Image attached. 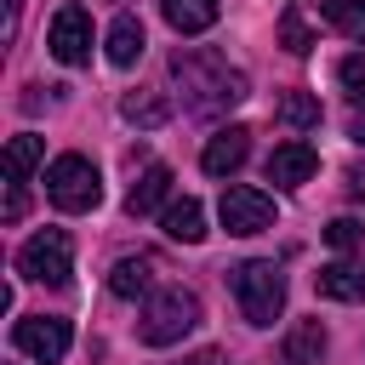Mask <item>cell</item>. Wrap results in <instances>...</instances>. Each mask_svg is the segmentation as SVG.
<instances>
[{
	"mask_svg": "<svg viewBox=\"0 0 365 365\" xmlns=\"http://www.w3.org/2000/svg\"><path fill=\"white\" fill-rule=\"evenodd\" d=\"M279 46H285L291 57H308V51H314V29H308L302 6H285V11H279Z\"/></svg>",
	"mask_w": 365,
	"mask_h": 365,
	"instance_id": "22",
	"label": "cell"
},
{
	"mask_svg": "<svg viewBox=\"0 0 365 365\" xmlns=\"http://www.w3.org/2000/svg\"><path fill=\"white\" fill-rule=\"evenodd\" d=\"M23 211H29V194H23V182L6 177V222H23Z\"/></svg>",
	"mask_w": 365,
	"mask_h": 365,
	"instance_id": "25",
	"label": "cell"
},
{
	"mask_svg": "<svg viewBox=\"0 0 365 365\" xmlns=\"http://www.w3.org/2000/svg\"><path fill=\"white\" fill-rule=\"evenodd\" d=\"M120 114H125L131 125L154 131V125H165V120H171V103H165L160 91H125V97H120Z\"/></svg>",
	"mask_w": 365,
	"mask_h": 365,
	"instance_id": "18",
	"label": "cell"
},
{
	"mask_svg": "<svg viewBox=\"0 0 365 365\" xmlns=\"http://www.w3.org/2000/svg\"><path fill=\"white\" fill-rule=\"evenodd\" d=\"M160 228H165L177 245H200V240H205V205H200V200H171V205L160 211Z\"/></svg>",
	"mask_w": 365,
	"mask_h": 365,
	"instance_id": "16",
	"label": "cell"
},
{
	"mask_svg": "<svg viewBox=\"0 0 365 365\" xmlns=\"http://www.w3.org/2000/svg\"><path fill=\"white\" fill-rule=\"evenodd\" d=\"M314 291L331 297V302H359V297H365V262H354V257L325 262V268L314 274Z\"/></svg>",
	"mask_w": 365,
	"mask_h": 365,
	"instance_id": "11",
	"label": "cell"
},
{
	"mask_svg": "<svg viewBox=\"0 0 365 365\" xmlns=\"http://www.w3.org/2000/svg\"><path fill=\"white\" fill-rule=\"evenodd\" d=\"M46 194H51L57 211H97L103 177H97V165H91L86 154H57V160L46 165Z\"/></svg>",
	"mask_w": 365,
	"mask_h": 365,
	"instance_id": "4",
	"label": "cell"
},
{
	"mask_svg": "<svg viewBox=\"0 0 365 365\" xmlns=\"http://www.w3.org/2000/svg\"><path fill=\"white\" fill-rule=\"evenodd\" d=\"M319 17L348 34V40H365V0H319Z\"/></svg>",
	"mask_w": 365,
	"mask_h": 365,
	"instance_id": "21",
	"label": "cell"
},
{
	"mask_svg": "<svg viewBox=\"0 0 365 365\" xmlns=\"http://www.w3.org/2000/svg\"><path fill=\"white\" fill-rule=\"evenodd\" d=\"M160 17L177 34H205L217 23V0H160Z\"/></svg>",
	"mask_w": 365,
	"mask_h": 365,
	"instance_id": "17",
	"label": "cell"
},
{
	"mask_svg": "<svg viewBox=\"0 0 365 365\" xmlns=\"http://www.w3.org/2000/svg\"><path fill=\"white\" fill-rule=\"evenodd\" d=\"M194 325H200V297H194L188 285H165V291H154V297L143 302L137 336H143L148 348H171V342H182Z\"/></svg>",
	"mask_w": 365,
	"mask_h": 365,
	"instance_id": "2",
	"label": "cell"
},
{
	"mask_svg": "<svg viewBox=\"0 0 365 365\" xmlns=\"http://www.w3.org/2000/svg\"><path fill=\"white\" fill-rule=\"evenodd\" d=\"M11 342H17V354H29L40 365H57L68 354V342H74V325L57 319V314H23L11 325Z\"/></svg>",
	"mask_w": 365,
	"mask_h": 365,
	"instance_id": "7",
	"label": "cell"
},
{
	"mask_svg": "<svg viewBox=\"0 0 365 365\" xmlns=\"http://www.w3.org/2000/svg\"><path fill=\"white\" fill-rule=\"evenodd\" d=\"M17 11H23V0H6V40H17Z\"/></svg>",
	"mask_w": 365,
	"mask_h": 365,
	"instance_id": "26",
	"label": "cell"
},
{
	"mask_svg": "<svg viewBox=\"0 0 365 365\" xmlns=\"http://www.w3.org/2000/svg\"><path fill=\"white\" fill-rule=\"evenodd\" d=\"M336 80H342V91H348L354 103H365V51L342 57V63H336Z\"/></svg>",
	"mask_w": 365,
	"mask_h": 365,
	"instance_id": "24",
	"label": "cell"
},
{
	"mask_svg": "<svg viewBox=\"0 0 365 365\" xmlns=\"http://www.w3.org/2000/svg\"><path fill=\"white\" fill-rule=\"evenodd\" d=\"M171 74L182 86V108L200 114V120L205 114H222V108H234L245 97V74L228 68V57L211 51V46H177L171 51Z\"/></svg>",
	"mask_w": 365,
	"mask_h": 365,
	"instance_id": "1",
	"label": "cell"
},
{
	"mask_svg": "<svg viewBox=\"0 0 365 365\" xmlns=\"http://www.w3.org/2000/svg\"><path fill=\"white\" fill-rule=\"evenodd\" d=\"M245 154H251V131H245V125H222V131L205 143L200 165H205L211 177H234V171L245 165Z\"/></svg>",
	"mask_w": 365,
	"mask_h": 365,
	"instance_id": "10",
	"label": "cell"
},
{
	"mask_svg": "<svg viewBox=\"0 0 365 365\" xmlns=\"http://www.w3.org/2000/svg\"><path fill=\"white\" fill-rule=\"evenodd\" d=\"M228 279H234V302H240V314H245L251 325H274V319H279V308H285V274H279V262L251 257V262H240Z\"/></svg>",
	"mask_w": 365,
	"mask_h": 365,
	"instance_id": "3",
	"label": "cell"
},
{
	"mask_svg": "<svg viewBox=\"0 0 365 365\" xmlns=\"http://www.w3.org/2000/svg\"><path fill=\"white\" fill-rule=\"evenodd\" d=\"M103 51H108L114 68H131V63L143 57V23H137L131 11H120V17L108 23V34H103Z\"/></svg>",
	"mask_w": 365,
	"mask_h": 365,
	"instance_id": "15",
	"label": "cell"
},
{
	"mask_svg": "<svg viewBox=\"0 0 365 365\" xmlns=\"http://www.w3.org/2000/svg\"><path fill=\"white\" fill-rule=\"evenodd\" d=\"M348 137H354V143L365 148V114H354V120H348Z\"/></svg>",
	"mask_w": 365,
	"mask_h": 365,
	"instance_id": "28",
	"label": "cell"
},
{
	"mask_svg": "<svg viewBox=\"0 0 365 365\" xmlns=\"http://www.w3.org/2000/svg\"><path fill=\"white\" fill-rule=\"evenodd\" d=\"M217 217H222L228 234L251 240V234H268V228H274V200H268L262 188H251V182H228L222 200H217Z\"/></svg>",
	"mask_w": 365,
	"mask_h": 365,
	"instance_id": "6",
	"label": "cell"
},
{
	"mask_svg": "<svg viewBox=\"0 0 365 365\" xmlns=\"http://www.w3.org/2000/svg\"><path fill=\"white\" fill-rule=\"evenodd\" d=\"M274 114H279V125H291V131H314V125H319V97H314V91H285V97L274 103Z\"/></svg>",
	"mask_w": 365,
	"mask_h": 365,
	"instance_id": "20",
	"label": "cell"
},
{
	"mask_svg": "<svg viewBox=\"0 0 365 365\" xmlns=\"http://www.w3.org/2000/svg\"><path fill=\"white\" fill-rule=\"evenodd\" d=\"M325 245H331V251H342V257H348V251H359V245H365V222L336 217V222L325 228Z\"/></svg>",
	"mask_w": 365,
	"mask_h": 365,
	"instance_id": "23",
	"label": "cell"
},
{
	"mask_svg": "<svg viewBox=\"0 0 365 365\" xmlns=\"http://www.w3.org/2000/svg\"><path fill=\"white\" fill-rule=\"evenodd\" d=\"M165 200H171V165H143V177L125 194V211L148 217V211H165Z\"/></svg>",
	"mask_w": 365,
	"mask_h": 365,
	"instance_id": "13",
	"label": "cell"
},
{
	"mask_svg": "<svg viewBox=\"0 0 365 365\" xmlns=\"http://www.w3.org/2000/svg\"><path fill=\"white\" fill-rule=\"evenodd\" d=\"M46 160V143L34 137V131H17L11 143H6V177L11 182H29V171Z\"/></svg>",
	"mask_w": 365,
	"mask_h": 365,
	"instance_id": "19",
	"label": "cell"
},
{
	"mask_svg": "<svg viewBox=\"0 0 365 365\" xmlns=\"http://www.w3.org/2000/svg\"><path fill=\"white\" fill-rule=\"evenodd\" d=\"M46 46H51V57H57V63L80 68V63L91 57V17H86V6H63V11L51 17Z\"/></svg>",
	"mask_w": 365,
	"mask_h": 365,
	"instance_id": "8",
	"label": "cell"
},
{
	"mask_svg": "<svg viewBox=\"0 0 365 365\" xmlns=\"http://www.w3.org/2000/svg\"><path fill=\"white\" fill-rule=\"evenodd\" d=\"M325 359V325L319 319H297L279 342V365H319Z\"/></svg>",
	"mask_w": 365,
	"mask_h": 365,
	"instance_id": "14",
	"label": "cell"
},
{
	"mask_svg": "<svg viewBox=\"0 0 365 365\" xmlns=\"http://www.w3.org/2000/svg\"><path fill=\"white\" fill-rule=\"evenodd\" d=\"M262 171H268V182H274V188H302V182L319 171V154H314L308 143H279V148L268 154V165H262Z\"/></svg>",
	"mask_w": 365,
	"mask_h": 365,
	"instance_id": "9",
	"label": "cell"
},
{
	"mask_svg": "<svg viewBox=\"0 0 365 365\" xmlns=\"http://www.w3.org/2000/svg\"><path fill=\"white\" fill-rule=\"evenodd\" d=\"M188 365H222V354H217V348H200V354H194Z\"/></svg>",
	"mask_w": 365,
	"mask_h": 365,
	"instance_id": "29",
	"label": "cell"
},
{
	"mask_svg": "<svg viewBox=\"0 0 365 365\" xmlns=\"http://www.w3.org/2000/svg\"><path fill=\"white\" fill-rule=\"evenodd\" d=\"M17 274L34 279V285H68V274H74V245H68V234H63V228H40L34 240H23Z\"/></svg>",
	"mask_w": 365,
	"mask_h": 365,
	"instance_id": "5",
	"label": "cell"
},
{
	"mask_svg": "<svg viewBox=\"0 0 365 365\" xmlns=\"http://www.w3.org/2000/svg\"><path fill=\"white\" fill-rule=\"evenodd\" d=\"M154 274H160V268H154V257H143V251H137V257H120V262L108 268V291H114V297H125V302L154 297Z\"/></svg>",
	"mask_w": 365,
	"mask_h": 365,
	"instance_id": "12",
	"label": "cell"
},
{
	"mask_svg": "<svg viewBox=\"0 0 365 365\" xmlns=\"http://www.w3.org/2000/svg\"><path fill=\"white\" fill-rule=\"evenodd\" d=\"M348 194H354V200H359V194H365V171H359V165H354V171H348Z\"/></svg>",
	"mask_w": 365,
	"mask_h": 365,
	"instance_id": "27",
	"label": "cell"
}]
</instances>
